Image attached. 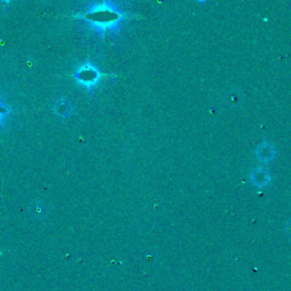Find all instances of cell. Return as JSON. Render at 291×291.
I'll use <instances>...</instances> for the list:
<instances>
[{
  "mask_svg": "<svg viewBox=\"0 0 291 291\" xmlns=\"http://www.w3.org/2000/svg\"><path fill=\"white\" fill-rule=\"evenodd\" d=\"M269 180H271V178H269L268 172L263 170V168H256L250 174L251 183L258 186V188H263V186L267 185Z\"/></svg>",
  "mask_w": 291,
  "mask_h": 291,
  "instance_id": "6da1fadb",
  "label": "cell"
},
{
  "mask_svg": "<svg viewBox=\"0 0 291 291\" xmlns=\"http://www.w3.org/2000/svg\"><path fill=\"white\" fill-rule=\"evenodd\" d=\"M257 158L261 161H269L272 160L275 156V149L271 143L263 142L261 146H258L257 148Z\"/></svg>",
  "mask_w": 291,
  "mask_h": 291,
  "instance_id": "7a4b0ae2",
  "label": "cell"
},
{
  "mask_svg": "<svg viewBox=\"0 0 291 291\" xmlns=\"http://www.w3.org/2000/svg\"><path fill=\"white\" fill-rule=\"evenodd\" d=\"M48 212L49 210L48 207H47V205L40 202V200H35V202H33V204L31 205V213L33 214L34 217L44 218L47 216Z\"/></svg>",
  "mask_w": 291,
  "mask_h": 291,
  "instance_id": "3957f363",
  "label": "cell"
},
{
  "mask_svg": "<svg viewBox=\"0 0 291 291\" xmlns=\"http://www.w3.org/2000/svg\"><path fill=\"white\" fill-rule=\"evenodd\" d=\"M288 232L291 235V224H288Z\"/></svg>",
  "mask_w": 291,
  "mask_h": 291,
  "instance_id": "277c9868",
  "label": "cell"
}]
</instances>
